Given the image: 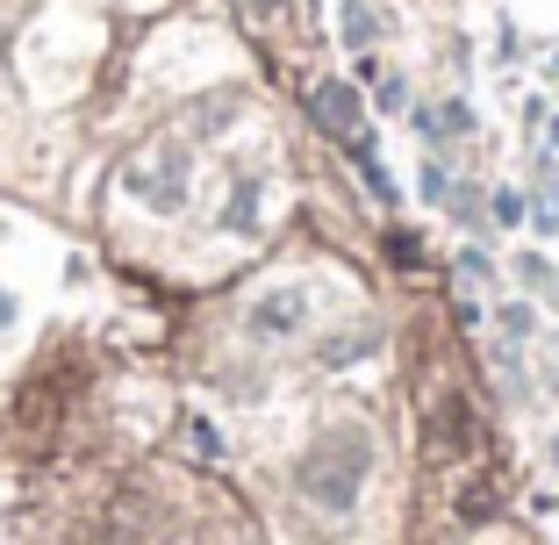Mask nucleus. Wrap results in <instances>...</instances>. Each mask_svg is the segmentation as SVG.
I'll return each instance as SVG.
<instances>
[{"label": "nucleus", "mask_w": 559, "mask_h": 545, "mask_svg": "<svg viewBox=\"0 0 559 545\" xmlns=\"http://www.w3.org/2000/svg\"><path fill=\"white\" fill-rule=\"evenodd\" d=\"M251 201H259V187H237V201H230V230H251Z\"/></svg>", "instance_id": "5"}, {"label": "nucleus", "mask_w": 559, "mask_h": 545, "mask_svg": "<svg viewBox=\"0 0 559 545\" xmlns=\"http://www.w3.org/2000/svg\"><path fill=\"white\" fill-rule=\"evenodd\" d=\"M366 474H373V438H366L359 424H337V430H323L316 452L301 460V496H309L316 510H352Z\"/></svg>", "instance_id": "1"}, {"label": "nucleus", "mask_w": 559, "mask_h": 545, "mask_svg": "<svg viewBox=\"0 0 559 545\" xmlns=\"http://www.w3.org/2000/svg\"><path fill=\"white\" fill-rule=\"evenodd\" d=\"M301 309H309L301 295H273V301H259V309H251V331H295Z\"/></svg>", "instance_id": "3"}, {"label": "nucleus", "mask_w": 559, "mask_h": 545, "mask_svg": "<svg viewBox=\"0 0 559 545\" xmlns=\"http://www.w3.org/2000/svg\"><path fill=\"white\" fill-rule=\"evenodd\" d=\"M345 29H352V44H373V15H366V8H359V0H345Z\"/></svg>", "instance_id": "4"}, {"label": "nucleus", "mask_w": 559, "mask_h": 545, "mask_svg": "<svg viewBox=\"0 0 559 545\" xmlns=\"http://www.w3.org/2000/svg\"><path fill=\"white\" fill-rule=\"evenodd\" d=\"M309 108H316V122L323 130H337V137H359V94H352L345 80H323L309 94Z\"/></svg>", "instance_id": "2"}, {"label": "nucleus", "mask_w": 559, "mask_h": 545, "mask_svg": "<svg viewBox=\"0 0 559 545\" xmlns=\"http://www.w3.org/2000/svg\"><path fill=\"white\" fill-rule=\"evenodd\" d=\"M259 8H273V0H259Z\"/></svg>", "instance_id": "6"}]
</instances>
